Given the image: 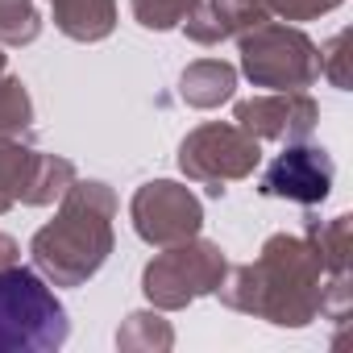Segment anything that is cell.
<instances>
[{
  "mask_svg": "<svg viewBox=\"0 0 353 353\" xmlns=\"http://www.w3.org/2000/svg\"><path fill=\"white\" fill-rule=\"evenodd\" d=\"M67 341V312L30 270L0 274V353L54 349Z\"/></svg>",
  "mask_w": 353,
  "mask_h": 353,
  "instance_id": "6da1fadb",
  "label": "cell"
},
{
  "mask_svg": "<svg viewBox=\"0 0 353 353\" xmlns=\"http://www.w3.org/2000/svg\"><path fill=\"white\" fill-rule=\"evenodd\" d=\"M328 183H332V166L316 150H287L270 166V174H266V192L291 196V200H303V204L324 200L328 196Z\"/></svg>",
  "mask_w": 353,
  "mask_h": 353,
  "instance_id": "7a4b0ae2",
  "label": "cell"
}]
</instances>
